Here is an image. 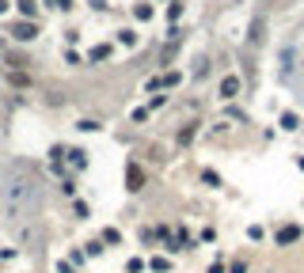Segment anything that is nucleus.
I'll return each instance as SVG.
<instances>
[{
  "label": "nucleus",
  "mask_w": 304,
  "mask_h": 273,
  "mask_svg": "<svg viewBox=\"0 0 304 273\" xmlns=\"http://www.w3.org/2000/svg\"><path fill=\"white\" fill-rule=\"evenodd\" d=\"M38 213V186L19 167H0V216L4 220H31Z\"/></svg>",
  "instance_id": "1"
},
{
  "label": "nucleus",
  "mask_w": 304,
  "mask_h": 273,
  "mask_svg": "<svg viewBox=\"0 0 304 273\" xmlns=\"http://www.w3.org/2000/svg\"><path fill=\"white\" fill-rule=\"evenodd\" d=\"M141 186H145V171H141L137 160H130L126 163V190H130V194H141Z\"/></svg>",
  "instance_id": "2"
},
{
  "label": "nucleus",
  "mask_w": 304,
  "mask_h": 273,
  "mask_svg": "<svg viewBox=\"0 0 304 273\" xmlns=\"http://www.w3.org/2000/svg\"><path fill=\"white\" fill-rule=\"evenodd\" d=\"M12 38H16V42H35V38H38V23H35V19L12 23Z\"/></svg>",
  "instance_id": "3"
},
{
  "label": "nucleus",
  "mask_w": 304,
  "mask_h": 273,
  "mask_svg": "<svg viewBox=\"0 0 304 273\" xmlns=\"http://www.w3.org/2000/svg\"><path fill=\"white\" fill-rule=\"evenodd\" d=\"M296 239H300V224H285V228H278L274 243H278V247H293Z\"/></svg>",
  "instance_id": "4"
},
{
  "label": "nucleus",
  "mask_w": 304,
  "mask_h": 273,
  "mask_svg": "<svg viewBox=\"0 0 304 273\" xmlns=\"http://www.w3.org/2000/svg\"><path fill=\"white\" fill-rule=\"evenodd\" d=\"M240 87H243L240 76H225V80H221V99H225V102L236 99V95H240Z\"/></svg>",
  "instance_id": "5"
},
{
  "label": "nucleus",
  "mask_w": 304,
  "mask_h": 273,
  "mask_svg": "<svg viewBox=\"0 0 304 273\" xmlns=\"http://www.w3.org/2000/svg\"><path fill=\"white\" fill-rule=\"evenodd\" d=\"M194 133H198V121H190V125H182L179 133H175V145H179V148H186V145L194 141Z\"/></svg>",
  "instance_id": "6"
},
{
  "label": "nucleus",
  "mask_w": 304,
  "mask_h": 273,
  "mask_svg": "<svg viewBox=\"0 0 304 273\" xmlns=\"http://www.w3.org/2000/svg\"><path fill=\"white\" fill-rule=\"evenodd\" d=\"M65 156H69V163H72L76 171L87 167V152H84V148H72V152H65Z\"/></svg>",
  "instance_id": "7"
},
{
  "label": "nucleus",
  "mask_w": 304,
  "mask_h": 273,
  "mask_svg": "<svg viewBox=\"0 0 304 273\" xmlns=\"http://www.w3.org/2000/svg\"><path fill=\"white\" fill-rule=\"evenodd\" d=\"M16 4H19V16H23V19H35L38 16V0H16Z\"/></svg>",
  "instance_id": "8"
},
{
  "label": "nucleus",
  "mask_w": 304,
  "mask_h": 273,
  "mask_svg": "<svg viewBox=\"0 0 304 273\" xmlns=\"http://www.w3.org/2000/svg\"><path fill=\"white\" fill-rule=\"evenodd\" d=\"M281 129H289V133H293V129H300V118H296L293 110H285V114H281Z\"/></svg>",
  "instance_id": "9"
},
{
  "label": "nucleus",
  "mask_w": 304,
  "mask_h": 273,
  "mask_svg": "<svg viewBox=\"0 0 304 273\" xmlns=\"http://www.w3.org/2000/svg\"><path fill=\"white\" fill-rule=\"evenodd\" d=\"M247 239H251V243H262V239H266L262 224H247Z\"/></svg>",
  "instance_id": "10"
},
{
  "label": "nucleus",
  "mask_w": 304,
  "mask_h": 273,
  "mask_svg": "<svg viewBox=\"0 0 304 273\" xmlns=\"http://www.w3.org/2000/svg\"><path fill=\"white\" fill-rule=\"evenodd\" d=\"M76 129H84V133H99L103 125H99L95 118H80V121H76Z\"/></svg>",
  "instance_id": "11"
},
{
  "label": "nucleus",
  "mask_w": 304,
  "mask_h": 273,
  "mask_svg": "<svg viewBox=\"0 0 304 273\" xmlns=\"http://www.w3.org/2000/svg\"><path fill=\"white\" fill-rule=\"evenodd\" d=\"M201 182H206V186H221V175L213 167H206V171H201Z\"/></svg>",
  "instance_id": "12"
},
{
  "label": "nucleus",
  "mask_w": 304,
  "mask_h": 273,
  "mask_svg": "<svg viewBox=\"0 0 304 273\" xmlns=\"http://www.w3.org/2000/svg\"><path fill=\"white\" fill-rule=\"evenodd\" d=\"M148 269H152V273H167V269H171V262H167V258H152Z\"/></svg>",
  "instance_id": "13"
},
{
  "label": "nucleus",
  "mask_w": 304,
  "mask_h": 273,
  "mask_svg": "<svg viewBox=\"0 0 304 273\" xmlns=\"http://www.w3.org/2000/svg\"><path fill=\"white\" fill-rule=\"evenodd\" d=\"M87 57H91V61H107V57H111V46H95V50H91V53H87Z\"/></svg>",
  "instance_id": "14"
},
{
  "label": "nucleus",
  "mask_w": 304,
  "mask_h": 273,
  "mask_svg": "<svg viewBox=\"0 0 304 273\" xmlns=\"http://www.w3.org/2000/svg\"><path fill=\"white\" fill-rule=\"evenodd\" d=\"M103 243H111V247H118V243H122V231H118V228H107V231H103Z\"/></svg>",
  "instance_id": "15"
},
{
  "label": "nucleus",
  "mask_w": 304,
  "mask_h": 273,
  "mask_svg": "<svg viewBox=\"0 0 304 273\" xmlns=\"http://www.w3.org/2000/svg\"><path fill=\"white\" fill-rule=\"evenodd\" d=\"M118 42L133 50V46H137V34H133V31H118Z\"/></svg>",
  "instance_id": "16"
},
{
  "label": "nucleus",
  "mask_w": 304,
  "mask_h": 273,
  "mask_svg": "<svg viewBox=\"0 0 304 273\" xmlns=\"http://www.w3.org/2000/svg\"><path fill=\"white\" fill-rule=\"evenodd\" d=\"M8 80H12V84H16V87H27V72H23V68H19V72H16V68H12V72H8Z\"/></svg>",
  "instance_id": "17"
},
{
  "label": "nucleus",
  "mask_w": 304,
  "mask_h": 273,
  "mask_svg": "<svg viewBox=\"0 0 304 273\" xmlns=\"http://www.w3.org/2000/svg\"><path fill=\"white\" fill-rule=\"evenodd\" d=\"M145 258H130V262H126V273H141V269H145Z\"/></svg>",
  "instance_id": "18"
},
{
  "label": "nucleus",
  "mask_w": 304,
  "mask_h": 273,
  "mask_svg": "<svg viewBox=\"0 0 304 273\" xmlns=\"http://www.w3.org/2000/svg\"><path fill=\"white\" fill-rule=\"evenodd\" d=\"M133 16L145 23V19H152V8H148V4H137V8H133Z\"/></svg>",
  "instance_id": "19"
},
{
  "label": "nucleus",
  "mask_w": 304,
  "mask_h": 273,
  "mask_svg": "<svg viewBox=\"0 0 304 273\" xmlns=\"http://www.w3.org/2000/svg\"><path fill=\"white\" fill-rule=\"evenodd\" d=\"M87 258H95V254H103V239H95V243H87V250H84Z\"/></svg>",
  "instance_id": "20"
},
{
  "label": "nucleus",
  "mask_w": 304,
  "mask_h": 273,
  "mask_svg": "<svg viewBox=\"0 0 304 273\" xmlns=\"http://www.w3.org/2000/svg\"><path fill=\"white\" fill-rule=\"evenodd\" d=\"M72 209H76V216H80V220H87V213H91V209H87V201H76Z\"/></svg>",
  "instance_id": "21"
},
{
  "label": "nucleus",
  "mask_w": 304,
  "mask_h": 273,
  "mask_svg": "<svg viewBox=\"0 0 304 273\" xmlns=\"http://www.w3.org/2000/svg\"><path fill=\"white\" fill-rule=\"evenodd\" d=\"M179 16H182V4H171V8H167V23H175Z\"/></svg>",
  "instance_id": "22"
},
{
  "label": "nucleus",
  "mask_w": 304,
  "mask_h": 273,
  "mask_svg": "<svg viewBox=\"0 0 304 273\" xmlns=\"http://www.w3.org/2000/svg\"><path fill=\"white\" fill-rule=\"evenodd\" d=\"M61 190H65L69 197H76V182H72V179H65V182H61Z\"/></svg>",
  "instance_id": "23"
},
{
  "label": "nucleus",
  "mask_w": 304,
  "mask_h": 273,
  "mask_svg": "<svg viewBox=\"0 0 304 273\" xmlns=\"http://www.w3.org/2000/svg\"><path fill=\"white\" fill-rule=\"evenodd\" d=\"M84 258H87V254H80V250H69V262H72V265H84Z\"/></svg>",
  "instance_id": "24"
},
{
  "label": "nucleus",
  "mask_w": 304,
  "mask_h": 273,
  "mask_svg": "<svg viewBox=\"0 0 304 273\" xmlns=\"http://www.w3.org/2000/svg\"><path fill=\"white\" fill-rule=\"evenodd\" d=\"M228 273H247V262H232V265H228Z\"/></svg>",
  "instance_id": "25"
},
{
  "label": "nucleus",
  "mask_w": 304,
  "mask_h": 273,
  "mask_svg": "<svg viewBox=\"0 0 304 273\" xmlns=\"http://www.w3.org/2000/svg\"><path fill=\"white\" fill-rule=\"evenodd\" d=\"M209 273H225V262H221V258H217V262L209 265Z\"/></svg>",
  "instance_id": "26"
},
{
  "label": "nucleus",
  "mask_w": 304,
  "mask_h": 273,
  "mask_svg": "<svg viewBox=\"0 0 304 273\" xmlns=\"http://www.w3.org/2000/svg\"><path fill=\"white\" fill-rule=\"evenodd\" d=\"M57 269L61 273H76V269H72V262H57Z\"/></svg>",
  "instance_id": "27"
},
{
  "label": "nucleus",
  "mask_w": 304,
  "mask_h": 273,
  "mask_svg": "<svg viewBox=\"0 0 304 273\" xmlns=\"http://www.w3.org/2000/svg\"><path fill=\"white\" fill-rule=\"evenodd\" d=\"M57 8H72V0H57Z\"/></svg>",
  "instance_id": "28"
}]
</instances>
